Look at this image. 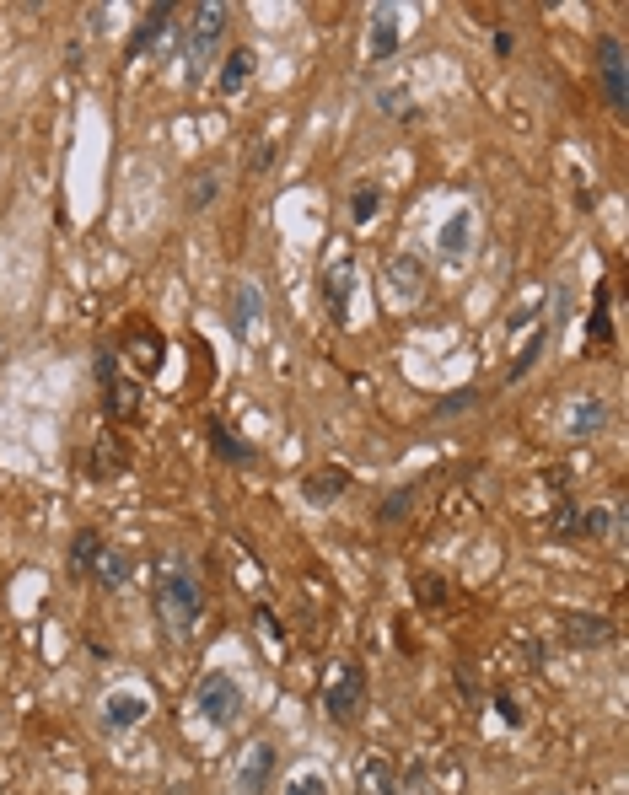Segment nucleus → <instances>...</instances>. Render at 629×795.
<instances>
[{
    "label": "nucleus",
    "instance_id": "nucleus-1",
    "mask_svg": "<svg viewBox=\"0 0 629 795\" xmlns=\"http://www.w3.org/2000/svg\"><path fill=\"white\" fill-rule=\"evenodd\" d=\"M199 613H205V591H199L194 570L178 565V570L156 575V618L167 624L173 640H189L194 624H199Z\"/></svg>",
    "mask_w": 629,
    "mask_h": 795
},
{
    "label": "nucleus",
    "instance_id": "nucleus-2",
    "mask_svg": "<svg viewBox=\"0 0 629 795\" xmlns=\"http://www.w3.org/2000/svg\"><path fill=\"white\" fill-rule=\"evenodd\" d=\"M323 710H328V720H350L366 710V672L355 667V661H334L328 667V677H323Z\"/></svg>",
    "mask_w": 629,
    "mask_h": 795
},
{
    "label": "nucleus",
    "instance_id": "nucleus-3",
    "mask_svg": "<svg viewBox=\"0 0 629 795\" xmlns=\"http://www.w3.org/2000/svg\"><path fill=\"white\" fill-rule=\"evenodd\" d=\"M194 710L205 715L210 726H232V720H237V710H242V688H237L226 672H210V677H199V688H194Z\"/></svg>",
    "mask_w": 629,
    "mask_h": 795
},
{
    "label": "nucleus",
    "instance_id": "nucleus-4",
    "mask_svg": "<svg viewBox=\"0 0 629 795\" xmlns=\"http://www.w3.org/2000/svg\"><path fill=\"white\" fill-rule=\"evenodd\" d=\"M226 17H232V11H226L221 0H210V6H199L194 17H189V27H183V49H189V65H205V60H210V49H216L221 33H226Z\"/></svg>",
    "mask_w": 629,
    "mask_h": 795
},
{
    "label": "nucleus",
    "instance_id": "nucleus-5",
    "mask_svg": "<svg viewBox=\"0 0 629 795\" xmlns=\"http://www.w3.org/2000/svg\"><path fill=\"white\" fill-rule=\"evenodd\" d=\"M597 70H603V92H608V108L624 113L629 108V86H624V43L603 33L597 38Z\"/></svg>",
    "mask_w": 629,
    "mask_h": 795
},
{
    "label": "nucleus",
    "instance_id": "nucleus-6",
    "mask_svg": "<svg viewBox=\"0 0 629 795\" xmlns=\"http://www.w3.org/2000/svg\"><path fill=\"white\" fill-rule=\"evenodd\" d=\"M350 291H355V258L350 253L328 258V269H323V301H328V312H334V323H345V317H350Z\"/></svg>",
    "mask_w": 629,
    "mask_h": 795
},
{
    "label": "nucleus",
    "instance_id": "nucleus-7",
    "mask_svg": "<svg viewBox=\"0 0 629 795\" xmlns=\"http://www.w3.org/2000/svg\"><path fill=\"white\" fill-rule=\"evenodd\" d=\"M97 382H103V403H108L113 419H130V414L140 409V387L124 382L119 371H113V355H108V350L97 355Z\"/></svg>",
    "mask_w": 629,
    "mask_h": 795
},
{
    "label": "nucleus",
    "instance_id": "nucleus-8",
    "mask_svg": "<svg viewBox=\"0 0 629 795\" xmlns=\"http://www.w3.org/2000/svg\"><path fill=\"white\" fill-rule=\"evenodd\" d=\"M269 779H275V747L269 742H253L237 763V795H264Z\"/></svg>",
    "mask_w": 629,
    "mask_h": 795
},
{
    "label": "nucleus",
    "instance_id": "nucleus-9",
    "mask_svg": "<svg viewBox=\"0 0 629 795\" xmlns=\"http://www.w3.org/2000/svg\"><path fill=\"white\" fill-rule=\"evenodd\" d=\"M355 795H398V779H393V763L382 753L361 758V769H355Z\"/></svg>",
    "mask_w": 629,
    "mask_h": 795
},
{
    "label": "nucleus",
    "instance_id": "nucleus-10",
    "mask_svg": "<svg viewBox=\"0 0 629 795\" xmlns=\"http://www.w3.org/2000/svg\"><path fill=\"white\" fill-rule=\"evenodd\" d=\"M259 323H264V291H259V280H242L232 291V328L248 334V328H259Z\"/></svg>",
    "mask_w": 629,
    "mask_h": 795
},
{
    "label": "nucleus",
    "instance_id": "nucleus-11",
    "mask_svg": "<svg viewBox=\"0 0 629 795\" xmlns=\"http://www.w3.org/2000/svg\"><path fill=\"white\" fill-rule=\"evenodd\" d=\"M576 532L581 538H608V543H624V516L608 511V505H586L576 516Z\"/></svg>",
    "mask_w": 629,
    "mask_h": 795
},
{
    "label": "nucleus",
    "instance_id": "nucleus-12",
    "mask_svg": "<svg viewBox=\"0 0 629 795\" xmlns=\"http://www.w3.org/2000/svg\"><path fill=\"white\" fill-rule=\"evenodd\" d=\"M87 581H97L103 591H119L124 581H130V554H124V548H97V565H92V575Z\"/></svg>",
    "mask_w": 629,
    "mask_h": 795
},
{
    "label": "nucleus",
    "instance_id": "nucleus-13",
    "mask_svg": "<svg viewBox=\"0 0 629 795\" xmlns=\"http://www.w3.org/2000/svg\"><path fill=\"white\" fill-rule=\"evenodd\" d=\"M97 548H103V538H97L92 527H81L76 538H70V548H65V570H70V581H87V575H92Z\"/></svg>",
    "mask_w": 629,
    "mask_h": 795
},
{
    "label": "nucleus",
    "instance_id": "nucleus-14",
    "mask_svg": "<svg viewBox=\"0 0 629 795\" xmlns=\"http://www.w3.org/2000/svg\"><path fill=\"white\" fill-rule=\"evenodd\" d=\"M388 280H393V296L398 301H414V296L425 291V264L414 253H398L393 264H388Z\"/></svg>",
    "mask_w": 629,
    "mask_h": 795
},
{
    "label": "nucleus",
    "instance_id": "nucleus-15",
    "mask_svg": "<svg viewBox=\"0 0 629 795\" xmlns=\"http://www.w3.org/2000/svg\"><path fill=\"white\" fill-rule=\"evenodd\" d=\"M565 425H570V436H576V441L597 436V430L608 425V403H603V398H576V403H570V419H565Z\"/></svg>",
    "mask_w": 629,
    "mask_h": 795
},
{
    "label": "nucleus",
    "instance_id": "nucleus-16",
    "mask_svg": "<svg viewBox=\"0 0 629 795\" xmlns=\"http://www.w3.org/2000/svg\"><path fill=\"white\" fill-rule=\"evenodd\" d=\"M345 489H350V473H345V468H318V473H307L302 495H307L312 505H334Z\"/></svg>",
    "mask_w": 629,
    "mask_h": 795
},
{
    "label": "nucleus",
    "instance_id": "nucleus-17",
    "mask_svg": "<svg viewBox=\"0 0 629 795\" xmlns=\"http://www.w3.org/2000/svg\"><path fill=\"white\" fill-rule=\"evenodd\" d=\"M565 640L570 645H603V640H613V624L597 613H576V618H565Z\"/></svg>",
    "mask_w": 629,
    "mask_h": 795
},
{
    "label": "nucleus",
    "instance_id": "nucleus-18",
    "mask_svg": "<svg viewBox=\"0 0 629 795\" xmlns=\"http://www.w3.org/2000/svg\"><path fill=\"white\" fill-rule=\"evenodd\" d=\"M103 720H108L113 731H130V726H140V720H146V699H140V693H113Z\"/></svg>",
    "mask_w": 629,
    "mask_h": 795
},
{
    "label": "nucleus",
    "instance_id": "nucleus-19",
    "mask_svg": "<svg viewBox=\"0 0 629 795\" xmlns=\"http://www.w3.org/2000/svg\"><path fill=\"white\" fill-rule=\"evenodd\" d=\"M393 49H398V11L377 6V17H371V60H388Z\"/></svg>",
    "mask_w": 629,
    "mask_h": 795
},
{
    "label": "nucleus",
    "instance_id": "nucleus-20",
    "mask_svg": "<svg viewBox=\"0 0 629 795\" xmlns=\"http://www.w3.org/2000/svg\"><path fill=\"white\" fill-rule=\"evenodd\" d=\"M253 65H259V54H253V49H232V54H226V65H221V92H226V97L242 92V86L253 81Z\"/></svg>",
    "mask_w": 629,
    "mask_h": 795
},
{
    "label": "nucleus",
    "instance_id": "nucleus-21",
    "mask_svg": "<svg viewBox=\"0 0 629 795\" xmlns=\"http://www.w3.org/2000/svg\"><path fill=\"white\" fill-rule=\"evenodd\" d=\"M468 248H474V221H468V215H452V221L441 226V253H447V258H463Z\"/></svg>",
    "mask_w": 629,
    "mask_h": 795
},
{
    "label": "nucleus",
    "instance_id": "nucleus-22",
    "mask_svg": "<svg viewBox=\"0 0 629 795\" xmlns=\"http://www.w3.org/2000/svg\"><path fill=\"white\" fill-rule=\"evenodd\" d=\"M221 199V172H194L189 178V210H210Z\"/></svg>",
    "mask_w": 629,
    "mask_h": 795
},
{
    "label": "nucleus",
    "instance_id": "nucleus-23",
    "mask_svg": "<svg viewBox=\"0 0 629 795\" xmlns=\"http://www.w3.org/2000/svg\"><path fill=\"white\" fill-rule=\"evenodd\" d=\"M92 473H97V479L124 473V446H113V436H103V441L92 446Z\"/></svg>",
    "mask_w": 629,
    "mask_h": 795
},
{
    "label": "nucleus",
    "instance_id": "nucleus-24",
    "mask_svg": "<svg viewBox=\"0 0 629 795\" xmlns=\"http://www.w3.org/2000/svg\"><path fill=\"white\" fill-rule=\"evenodd\" d=\"M377 210H382V183H361V189L350 194V221H355V226H366Z\"/></svg>",
    "mask_w": 629,
    "mask_h": 795
},
{
    "label": "nucleus",
    "instance_id": "nucleus-25",
    "mask_svg": "<svg viewBox=\"0 0 629 795\" xmlns=\"http://www.w3.org/2000/svg\"><path fill=\"white\" fill-rule=\"evenodd\" d=\"M210 441H216L221 462H253V446H248V441H237L232 430L221 425V419H216V425H210Z\"/></svg>",
    "mask_w": 629,
    "mask_h": 795
},
{
    "label": "nucleus",
    "instance_id": "nucleus-26",
    "mask_svg": "<svg viewBox=\"0 0 629 795\" xmlns=\"http://www.w3.org/2000/svg\"><path fill=\"white\" fill-rule=\"evenodd\" d=\"M414 500H420V489H393V495H388V500H382V511H377V522H388V527H393V522H404V516L414 511Z\"/></svg>",
    "mask_w": 629,
    "mask_h": 795
},
{
    "label": "nucleus",
    "instance_id": "nucleus-27",
    "mask_svg": "<svg viewBox=\"0 0 629 795\" xmlns=\"http://www.w3.org/2000/svg\"><path fill=\"white\" fill-rule=\"evenodd\" d=\"M124 350H135L140 360H146V366H140V371H156V366H162V344H156V339L146 334V328H130V339H124Z\"/></svg>",
    "mask_w": 629,
    "mask_h": 795
},
{
    "label": "nucleus",
    "instance_id": "nucleus-28",
    "mask_svg": "<svg viewBox=\"0 0 629 795\" xmlns=\"http://www.w3.org/2000/svg\"><path fill=\"white\" fill-rule=\"evenodd\" d=\"M167 22H173V6H156L151 17H146V27L135 33V54H146L151 43H156V33H167Z\"/></svg>",
    "mask_w": 629,
    "mask_h": 795
},
{
    "label": "nucleus",
    "instance_id": "nucleus-29",
    "mask_svg": "<svg viewBox=\"0 0 629 795\" xmlns=\"http://www.w3.org/2000/svg\"><path fill=\"white\" fill-rule=\"evenodd\" d=\"M479 403V393H452V398H441L436 403V419H457V414H468Z\"/></svg>",
    "mask_w": 629,
    "mask_h": 795
},
{
    "label": "nucleus",
    "instance_id": "nucleus-30",
    "mask_svg": "<svg viewBox=\"0 0 629 795\" xmlns=\"http://www.w3.org/2000/svg\"><path fill=\"white\" fill-rule=\"evenodd\" d=\"M543 339H549V328H543V334H533V339H527V350L517 355V366H511V377H527V371H533V360H538V350H543Z\"/></svg>",
    "mask_w": 629,
    "mask_h": 795
},
{
    "label": "nucleus",
    "instance_id": "nucleus-31",
    "mask_svg": "<svg viewBox=\"0 0 629 795\" xmlns=\"http://www.w3.org/2000/svg\"><path fill=\"white\" fill-rule=\"evenodd\" d=\"M285 795H328V779H323V774H302V779H291V785H285Z\"/></svg>",
    "mask_w": 629,
    "mask_h": 795
},
{
    "label": "nucleus",
    "instance_id": "nucleus-32",
    "mask_svg": "<svg viewBox=\"0 0 629 795\" xmlns=\"http://www.w3.org/2000/svg\"><path fill=\"white\" fill-rule=\"evenodd\" d=\"M414 597L420 602H447V586H441L436 575H420V581H414Z\"/></svg>",
    "mask_w": 629,
    "mask_h": 795
},
{
    "label": "nucleus",
    "instance_id": "nucleus-33",
    "mask_svg": "<svg viewBox=\"0 0 629 795\" xmlns=\"http://www.w3.org/2000/svg\"><path fill=\"white\" fill-rule=\"evenodd\" d=\"M259 629H264V640H275V645L285 640V629H280V618H275V613H269V607H264V613H259Z\"/></svg>",
    "mask_w": 629,
    "mask_h": 795
},
{
    "label": "nucleus",
    "instance_id": "nucleus-34",
    "mask_svg": "<svg viewBox=\"0 0 629 795\" xmlns=\"http://www.w3.org/2000/svg\"><path fill=\"white\" fill-rule=\"evenodd\" d=\"M495 710H500V720H506V726H522V710L511 699H495Z\"/></svg>",
    "mask_w": 629,
    "mask_h": 795
},
{
    "label": "nucleus",
    "instance_id": "nucleus-35",
    "mask_svg": "<svg viewBox=\"0 0 629 795\" xmlns=\"http://www.w3.org/2000/svg\"><path fill=\"white\" fill-rule=\"evenodd\" d=\"M554 532H565V538L576 532V511H570V505H560V516H554Z\"/></svg>",
    "mask_w": 629,
    "mask_h": 795
},
{
    "label": "nucleus",
    "instance_id": "nucleus-36",
    "mask_svg": "<svg viewBox=\"0 0 629 795\" xmlns=\"http://www.w3.org/2000/svg\"><path fill=\"white\" fill-rule=\"evenodd\" d=\"M457 688H463V693H479V677H474V667H457Z\"/></svg>",
    "mask_w": 629,
    "mask_h": 795
}]
</instances>
